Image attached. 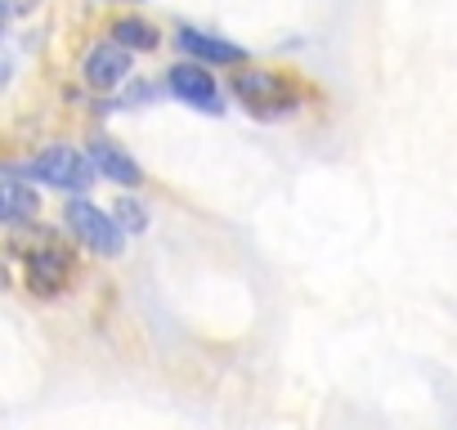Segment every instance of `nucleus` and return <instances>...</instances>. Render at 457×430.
Returning a JSON list of instances; mask_svg holds the SVG:
<instances>
[{"label": "nucleus", "instance_id": "obj_1", "mask_svg": "<svg viewBox=\"0 0 457 430\" xmlns=\"http://www.w3.org/2000/svg\"><path fill=\"white\" fill-rule=\"evenodd\" d=\"M63 220H68V229H72V238L86 247V252H95V256H104V260H117L121 256V247H126V234L117 229V220L108 211H99L95 202H86V197H72L68 206H63Z\"/></svg>", "mask_w": 457, "mask_h": 430}, {"label": "nucleus", "instance_id": "obj_2", "mask_svg": "<svg viewBox=\"0 0 457 430\" xmlns=\"http://www.w3.org/2000/svg\"><path fill=\"white\" fill-rule=\"evenodd\" d=\"M234 95L256 117H283V112L296 108V95H292L287 77L283 72H270V68H243V72H234Z\"/></svg>", "mask_w": 457, "mask_h": 430}, {"label": "nucleus", "instance_id": "obj_3", "mask_svg": "<svg viewBox=\"0 0 457 430\" xmlns=\"http://www.w3.org/2000/svg\"><path fill=\"white\" fill-rule=\"evenodd\" d=\"M28 175H37V179H46L50 188H63V193H86L95 179H99V170H95V161L86 157V153H77V148H68V144H54V148H46L32 166H28Z\"/></svg>", "mask_w": 457, "mask_h": 430}, {"label": "nucleus", "instance_id": "obj_4", "mask_svg": "<svg viewBox=\"0 0 457 430\" xmlns=\"http://www.w3.org/2000/svg\"><path fill=\"white\" fill-rule=\"evenodd\" d=\"M166 90H170L175 99L193 103L197 112H211V117L224 112V103H220V95H215V77H211L202 63H193V59L166 68Z\"/></svg>", "mask_w": 457, "mask_h": 430}, {"label": "nucleus", "instance_id": "obj_5", "mask_svg": "<svg viewBox=\"0 0 457 430\" xmlns=\"http://www.w3.org/2000/svg\"><path fill=\"white\" fill-rule=\"evenodd\" d=\"M175 45H179L193 63H202V68H234V63L247 59L234 41L211 37V32H197V28H175Z\"/></svg>", "mask_w": 457, "mask_h": 430}, {"label": "nucleus", "instance_id": "obj_6", "mask_svg": "<svg viewBox=\"0 0 457 430\" xmlns=\"http://www.w3.org/2000/svg\"><path fill=\"white\" fill-rule=\"evenodd\" d=\"M81 72H86V86L90 90L108 95V90H117L130 77V50H121L117 41H104V45H95L86 54V68Z\"/></svg>", "mask_w": 457, "mask_h": 430}, {"label": "nucleus", "instance_id": "obj_7", "mask_svg": "<svg viewBox=\"0 0 457 430\" xmlns=\"http://www.w3.org/2000/svg\"><path fill=\"white\" fill-rule=\"evenodd\" d=\"M90 161H95L99 179H108V184H117V188H139V184H144L139 161H135L121 144H112V139H104V135L90 144Z\"/></svg>", "mask_w": 457, "mask_h": 430}, {"label": "nucleus", "instance_id": "obj_8", "mask_svg": "<svg viewBox=\"0 0 457 430\" xmlns=\"http://www.w3.org/2000/svg\"><path fill=\"white\" fill-rule=\"evenodd\" d=\"M68 274H72V260L68 252L59 247H41V252H28V287L37 296H54L68 287Z\"/></svg>", "mask_w": 457, "mask_h": 430}, {"label": "nucleus", "instance_id": "obj_9", "mask_svg": "<svg viewBox=\"0 0 457 430\" xmlns=\"http://www.w3.org/2000/svg\"><path fill=\"white\" fill-rule=\"evenodd\" d=\"M37 215H41L37 188H28L23 179H0V225H32Z\"/></svg>", "mask_w": 457, "mask_h": 430}, {"label": "nucleus", "instance_id": "obj_10", "mask_svg": "<svg viewBox=\"0 0 457 430\" xmlns=\"http://www.w3.org/2000/svg\"><path fill=\"white\" fill-rule=\"evenodd\" d=\"M112 41H117L121 50L153 54V50L162 45V32H157L148 19H135V14H126V19H117V23H112Z\"/></svg>", "mask_w": 457, "mask_h": 430}, {"label": "nucleus", "instance_id": "obj_11", "mask_svg": "<svg viewBox=\"0 0 457 430\" xmlns=\"http://www.w3.org/2000/svg\"><path fill=\"white\" fill-rule=\"evenodd\" d=\"M112 220H117V229H121V234H144V229H148V206H144V202H135V197H117Z\"/></svg>", "mask_w": 457, "mask_h": 430}, {"label": "nucleus", "instance_id": "obj_12", "mask_svg": "<svg viewBox=\"0 0 457 430\" xmlns=\"http://www.w3.org/2000/svg\"><path fill=\"white\" fill-rule=\"evenodd\" d=\"M37 5H41V0H0V10H5L10 19H28Z\"/></svg>", "mask_w": 457, "mask_h": 430}, {"label": "nucleus", "instance_id": "obj_13", "mask_svg": "<svg viewBox=\"0 0 457 430\" xmlns=\"http://www.w3.org/2000/svg\"><path fill=\"white\" fill-rule=\"evenodd\" d=\"M153 95H157V90H153V86H144V81H139V86H130V90H126V103H148V99H153Z\"/></svg>", "mask_w": 457, "mask_h": 430}, {"label": "nucleus", "instance_id": "obj_14", "mask_svg": "<svg viewBox=\"0 0 457 430\" xmlns=\"http://www.w3.org/2000/svg\"><path fill=\"white\" fill-rule=\"evenodd\" d=\"M5 19H10V14H5V10H0V32H5Z\"/></svg>", "mask_w": 457, "mask_h": 430}, {"label": "nucleus", "instance_id": "obj_15", "mask_svg": "<svg viewBox=\"0 0 457 430\" xmlns=\"http://www.w3.org/2000/svg\"><path fill=\"white\" fill-rule=\"evenodd\" d=\"M117 5H135V0H117Z\"/></svg>", "mask_w": 457, "mask_h": 430}]
</instances>
